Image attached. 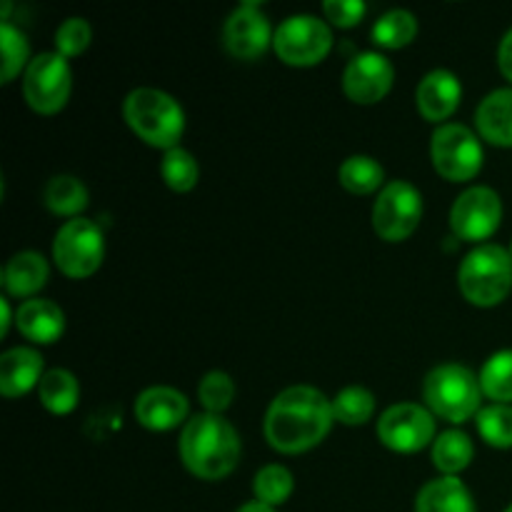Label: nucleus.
I'll return each mask as SVG.
<instances>
[{
    "instance_id": "1",
    "label": "nucleus",
    "mask_w": 512,
    "mask_h": 512,
    "mask_svg": "<svg viewBox=\"0 0 512 512\" xmlns=\"http://www.w3.org/2000/svg\"><path fill=\"white\" fill-rule=\"evenodd\" d=\"M335 423L333 400L310 385H293L273 398L265 413L263 433L283 455L308 453L328 438Z\"/></svg>"
},
{
    "instance_id": "2",
    "label": "nucleus",
    "mask_w": 512,
    "mask_h": 512,
    "mask_svg": "<svg viewBox=\"0 0 512 512\" xmlns=\"http://www.w3.org/2000/svg\"><path fill=\"white\" fill-rule=\"evenodd\" d=\"M178 453L190 475L215 483L238 468L243 443L235 425L223 415L198 413L180 430Z\"/></svg>"
},
{
    "instance_id": "3",
    "label": "nucleus",
    "mask_w": 512,
    "mask_h": 512,
    "mask_svg": "<svg viewBox=\"0 0 512 512\" xmlns=\"http://www.w3.org/2000/svg\"><path fill=\"white\" fill-rule=\"evenodd\" d=\"M123 118L143 143L173 150L185 133V110L170 93L158 88H135L123 100Z\"/></svg>"
},
{
    "instance_id": "4",
    "label": "nucleus",
    "mask_w": 512,
    "mask_h": 512,
    "mask_svg": "<svg viewBox=\"0 0 512 512\" xmlns=\"http://www.w3.org/2000/svg\"><path fill=\"white\" fill-rule=\"evenodd\" d=\"M483 398L480 375H475L468 365L443 363L430 370L423 380L425 408L445 423L463 425L478 418Z\"/></svg>"
},
{
    "instance_id": "5",
    "label": "nucleus",
    "mask_w": 512,
    "mask_h": 512,
    "mask_svg": "<svg viewBox=\"0 0 512 512\" xmlns=\"http://www.w3.org/2000/svg\"><path fill=\"white\" fill-rule=\"evenodd\" d=\"M458 288L475 308H495L512 293V255L498 243L470 250L458 268Z\"/></svg>"
},
{
    "instance_id": "6",
    "label": "nucleus",
    "mask_w": 512,
    "mask_h": 512,
    "mask_svg": "<svg viewBox=\"0 0 512 512\" xmlns=\"http://www.w3.org/2000/svg\"><path fill=\"white\" fill-rule=\"evenodd\" d=\"M430 160L440 178L448 183H468L478 178L485 163L480 135L463 123H445L433 130Z\"/></svg>"
},
{
    "instance_id": "7",
    "label": "nucleus",
    "mask_w": 512,
    "mask_h": 512,
    "mask_svg": "<svg viewBox=\"0 0 512 512\" xmlns=\"http://www.w3.org/2000/svg\"><path fill=\"white\" fill-rule=\"evenodd\" d=\"M105 258V235L93 220H65L53 238V263L65 278L85 280L95 275Z\"/></svg>"
},
{
    "instance_id": "8",
    "label": "nucleus",
    "mask_w": 512,
    "mask_h": 512,
    "mask_svg": "<svg viewBox=\"0 0 512 512\" xmlns=\"http://www.w3.org/2000/svg\"><path fill=\"white\" fill-rule=\"evenodd\" d=\"M273 50L290 68H313L333 50V30L318 15H290L275 28Z\"/></svg>"
},
{
    "instance_id": "9",
    "label": "nucleus",
    "mask_w": 512,
    "mask_h": 512,
    "mask_svg": "<svg viewBox=\"0 0 512 512\" xmlns=\"http://www.w3.org/2000/svg\"><path fill=\"white\" fill-rule=\"evenodd\" d=\"M423 193L408 180H393L378 193L373 203V230L385 243H403L423 220Z\"/></svg>"
},
{
    "instance_id": "10",
    "label": "nucleus",
    "mask_w": 512,
    "mask_h": 512,
    "mask_svg": "<svg viewBox=\"0 0 512 512\" xmlns=\"http://www.w3.org/2000/svg\"><path fill=\"white\" fill-rule=\"evenodd\" d=\"M73 93V70L60 53H40L23 73L25 103L40 115H55L68 105Z\"/></svg>"
},
{
    "instance_id": "11",
    "label": "nucleus",
    "mask_w": 512,
    "mask_h": 512,
    "mask_svg": "<svg viewBox=\"0 0 512 512\" xmlns=\"http://www.w3.org/2000/svg\"><path fill=\"white\" fill-rule=\"evenodd\" d=\"M375 433H378L380 443L393 453L413 455L435 443L438 425H435V415L425 405L398 403L390 405L380 415Z\"/></svg>"
},
{
    "instance_id": "12",
    "label": "nucleus",
    "mask_w": 512,
    "mask_h": 512,
    "mask_svg": "<svg viewBox=\"0 0 512 512\" xmlns=\"http://www.w3.org/2000/svg\"><path fill=\"white\" fill-rule=\"evenodd\" d=\"M503 223V198L488 185H473L455 198L450 208V230L455 240L478 243L493 238Z\"/></svg>"
},
{
    "instance_id": "13",
    "label": "nucleus",
    "mask_w": 512,
    "mask_h": 512,
    "mask_svg": "<svg viewBox=\"0 0 512 512\" xmlns=\"http://www.w3.org/2000/svg\"><path fill=\"white\" fill-rule=\"evenodd\" d=\"M275 30L258 3H243L228 15L223 25V45L233 58L255 60L273 48Z\"/></svg>"
},
{
    "instance_id": "14",
    "label": "nucleus",
    "mask_w": 512,
    "mask_h": 512,
    "mask_svg": "<svg viewBox=\"0 0 512 512\" xmlns=\"http://www.w3.org/2000/svg\"><path fill=\"white\" fill-rule=\"evenodd\" d=\"M395 68L383 53L378 50H363L350 63L343 73V93L348 100L358 105H375L393 90Z\"/></svg>"
},
{
    "instance_id": "15",
    "label": "nucleus",
    "mask_w": 512,
    "mask_h": 512,
    "mask_svg": "<svg viewBox=\"0 0 512 512\" xmlns=\"http://www.w3.org/2000/svg\"><path fill=\"white\" fill-rule=\"evenodd\" d=\"M133 415L145 430L168 433V430L188 423L190 403L180 390L170 388V385H153L135 398Z\"/></svg>"
},
{
    "instance_id": "16",
    "label": "nucleus",
    "mask_w": 512,
    "mask_h": 512,
    "mask_svg": "<svg viewBox=\"0 0 512 512\" xmlns=\"http://www.w3.org/2000/svg\"><path fill=\"white\" fill-rule=\"evenodd\" d=\"M460 100H463V83L453 70H430L415 88V105L428 123L445 125V120L453 118L455 110L460 108Z\"/></svg>"
},
{
    "instance_id": "17",
    "label": "nucleus",
    "mask_w": 512,
    "mask_h": 512,
    "mask_svg": "<svg viewBox=\"0 0 512 512\" xmlns=\"http://www.w3.org/2000/svg\"><path fill=\"white\" fill-rule=\"evenodd\" d=\"M15 328L35 345H53L65 333V313L58 303L45 298L23 300L15 310Z\"/></svg>"
},
{
    "instance_id": "18",
    "label": "nucleus",
    "mask_w": 512,
    "mask_h": 512,
    "mask_svg": "<svg viewBox=\"0 0 512 512\" xmlns=\"http://www.w3.org/2000/svg\"><path fill=\"white\" fill-rule=\"evenodd\" d=\"M43 355L28 345H18L0 355V393L13 400L38 388L43 380Z\"/></svg>"
},
{
    "instance_id": "19",
    "label": "nucleus",
    "mask_w": 512,
    "mask_h": 512,
    "mask_svg": "<svg viewBox=\"0 0 512 512\" xmlns=\"http://www.w3.org/2000/svg\"><path fill=\"white\" fill-rule=\"evenodd\" d=\"M50 278V265L48 260L43 258L35 250H20L13 258L5 263L3 278H0V285H3L5 295L8 298H35V293L45 288Z\"/></svg>"
},
{
    "instance_id": "20",
    "label": "nucleus",
    "mask_w": 512,
    "mask_h": 512,
    "mask_svg": "<svg viewBox=\"0 0 512 512\" xmlns=\"http://www.w3.org/2000/svg\"><path fill=\"white\" fill-rule=\"evenodd\" d=\"M475 128L485 143L512 148V88H498L480 100Z\"/></svg>"
},
{
    "instance_id": "21",
    "label": "nucleus",
    "mask_w": 512,
    "mask_h": 512,
    "mask_svg": "<svg viewBox=\"0 0 512 512\" xmlns=\"http://www.w3.org/2000/svg\"><path fill=\"white\" fill-rule=\"evenodd\" d=\"M415 512H478V505L463 480L440 475L415 495Z\"/></svg>"
},
{
    "instance_id": "22",
    "label": "nucleus",
    "mask_w": 512,
    "mask_h": 512,
    "mask_svg": "<svg viewBox=\"0 0 512 512\" xmlns=\"http://www.w3.org/2000/svg\"><path fill=\"white\" fill-rule=\"evenodd\" d=\"M90 203V193L85 183L75 175H53L43 188V205L53 215L73 220L80 218Z\"/></svg>"
},
{
    "instance_id": "23",
    "label": "nucleus",
    "mask_w": 512,
    "mask_h": 512,
    "mask_svg": "<svg viewBox=\"0 0 512 512\" xmlns=\"http://www.w3.org/2000/svg\"><path fill=\"white\" fill-rule=\"evenodd\" d=\"M38 398L50 415H70L80 400L78 378L65 368L45 370L38 385Z\"/></svg>"
},
{
    "instance_id": "24",
    "label": "nucleus",
    "mask_w": 512,
    "mask_h": 512,
    "mask_svg": "<svg viewBox=\"0 0 512 512\" xmlns=\"http://www.w3.org/2000/svg\"><path fill=\"white\" fill-rule=\"evenodd\" d=\"M430 448H433L430 455H433L435 470H440V475H450V478H458L475 458L473 440L463 430H445Z\"/></svg>"
},
{
    "instance_id": "25",
    "label": "nucleus",
    "mask_w": 512,
    "mask_h": 512,
    "mask_svg": "<svg viewBox=\"0 0 512 512\" xmlns=\"http://www.w3.org/2000/svg\"><path fill=\"white\" fill-rule=\"evenodd\" d=\"M420 23L415 18V13L405 8H395L388 10V13L380 15L375 20L373 30H370V38L378 48L383 50H400L408 48L415 38H418Z\"/></svg>"
},
{
    "instance_id": "26",
    "label": "nucleus",
    "mask_w": 512,
    "mask_h": 512,
    "mask_svg": "<svg viewBox=\"0 0 512 512\" xmlns=\"http://www.w3.org/2000/svg\"><path fill=\"white\" fill-rule=\"evenodd\" d=\"M338 180L348 193L353 195H373L383 190L385 168L370 155H350L338 168Z\"/></svg>"
},
{
    "instance_id": "27",
    "label": "nucleus",
    "mask_w": 512,
    "mask_h": 512,
    "mask_svg": "<svg viewBox=\"0 0 512 512\" xmlns=\"http://www.w3.org/2000/svg\"><path fill=\"white\" fill-rule=\"evenodd\" d=\"M375 408V395L370 393L363 385H348V388L340 390L333 398V415L335 423L348 425V428H358L373 420Z\"/></svg>"
},
{
    "instance_id": "28",
    "label": "nucleus",
    "mask_w": 512,
    "mask_h": 512,
    "mask_svg": "<svg viewBox=\"0 0 512 512\" xmlns=\"http://www.w3.org/2000/svg\"><path fill=\"white\" fill-rule=\"evenodd\" d=\"M0 50H3V60H0V83H13L25 68L30 65V43L28 35L13 23H0Z\"/></svg>"
},
{
    "instance_id": "29",
    "label": "nucleus",
    "mask_w": 512,
    "mask_h": 512,
    "mask_svg": "<svg viewBox=\"0 0 512 512\" xmlns=\"http://www.w3.org/2000/svg\"><path fill=\"white\" fill-rule=\"evenodd\" d=\"M480 388L493 403L512 405V350H498L480 370Z\"/></svg>"
},
{
    "instance_id": "30",
    "label": "nucleus",
    "mask_w": 512,
    "mask_h": 512,
    "mask_svg": "<svg viewBox=\"0 0 512 512\" xmlns=\"http://www.w3.org/2000/svg\"><path fill=\"white\" fill-rule=\"evenodd\" d=\"M295 490V478L285 465L270 463L260 468L253 478V495L258 503L278 508V505L288 503L290 495Z\"/></svg>"
},
{
    "instance_id": "31",
    "label": "nucleus",
    "mask_w": 512,
    "mask_h": 512,
    "mask_svg": "<svg viewBox=\"0 0 512 512\" xmlns=\"http://www.w3.org/2000/svg\"><path fill=\"white\" fill-rule=\"evenodd\" d=\"M160 175L175 193H190L200 180V165L195 155L185 148H173L160 160Z\"/></svg>"
},
{
    "instance_id": "32",
    "label": "nucleus",
    "mask_w": 512,
    "mask_h": 512,
    "mask_svg": "<svg viewBox=\"0 0 512 512\" xmlns=\"http://www.w3.org/2000/svg\"><path fill=\"white\" fill-rule=\"evenodd\" d=\"M475 425H478L480 438H483L490 448H512V405H483V410H480L478 418H475Z\"/></svg>"
},
{
    "instance_id": "33",
    "label": "nucleus",
    "mask_w": 512,
    "mask_h": 512,
    "mask_svg": "<svg viewBox=\"0 0 512 512\" xmlns=\"http://www.w3.org/2000/svg\"><path fill=\"white\" fill-rule=\"evenodd\" d=\"M198 400L205 413L223 415L235 400V383L223 370H210L198 383Z\"/></svg>"
},
{
    "instance_id": "34",
    "label": "nucleus",
    "mask_w": 512,
    "mask_h": 512,
    "mask_svg": "<svg viewBox=\"0 0 512 512\" xmlns=\"http://www.w3.org/2000/svg\"><path fill=\"white\" fill-rule=\"evenodd\" d=\"M90 40H93V28L88 20L73 15V18H65L55 30V53L63 58H78L88 50Z\"/></svg>"
},
{
    "instance_id": "35",
    "label": "nucleus",
    "mask_w": 512,
    "mask_h": 512,
    "mask_svg": "<svg viewBox=\"0 0 512 512\" xmlns=\"http://www.w3.org/2000/svg\"><path fill=\"white\" fill-rule=\"evenodd\" d=\"M368 13V5L363 0H325L323 15L335 28H355Z\"/></svg>"
},
{
    "instance_id": "36",
    "label": "nucleus",
    "mask_w": 512,
    "mask_h": 512,
    "mask_svg": "<svg viewBox=\"0 0 512 512\" xmlns=\"http://www.w3.org/2000/svg\"><path fill=\"white\" fill-rule=\"evenodd\" d=\"M498 68L512 83V28L503 35V40L498 45Z\"/></svg>"
},
{
    "instance_id": "37",
    "label": "nucleus",
    "mask_w": 512,
    "mask_h": 512,
    "mask_svg": "<svg viewBox=\"0 0 512 512\" xmlns=\"http://www.w3.org/2000/svg\"><path fill=\"white\" fill-rule=\"evenodd\" d=\"M0 313H3V320H0V335H8L10 333V325L15 323V313L13 310H10V298L8 295H3V298H0Z\"/></svg>"
},
{
    "instance_id": "38",
    "label": "nucleus",
    "mask_w": 512,
    "mask_h": 512,
    "mask_svg": "<svg viewBox=\"0 0 512 512\" xmlns=\"http://www.w3.org/2000/svg\"><path fill=\"white\" fill-rule=\"evenodd\" d=\"M235 512H278L275 508H270V505H263V503H258V500H250V503H245V505H240L238 510Z\"/></svg>"
},
{
    "instance_id": "39",
    "label": "nucleus",
    "mask_w": 512,
    "mask_h": 512,
    "mask_svg": "<svg viewBox=\"0 0 512 512\" xmlns=\"http://www.w3.org/2000/svg\"><path fill=\"white\" fill-rule=\"evenodd\" d=\"M505 512H512V503L508 505V508H505Z\"/></svg>"
},
{
    "instance_id": "40",
    "label": "nucleus",
    "mask_w": 512,
    "mask_h": 512,
    "mask_svg": "<svg viewBox=\"0 0 512 512\" xmlns=\"http://www.w3.org/2000/svg\"><path fill=\"white\" fill-rule=\"evenodd\" d=\"M508 250H510V255H512V243H510V248H508Z\"/></svg>"
}]
</instances>
